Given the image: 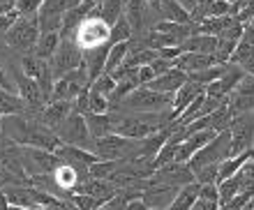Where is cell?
<instances>
[{"label": "cell", "mask_w": 254, "mask_h": 210, "mask_svg": "<svg viewBox=\"0 0 254 210\" xmlns=\"http://www.w3.org/2000/svg\"><path fill=\"white\" fill-rule=\"evenodd\" d=\"M0 132L9 143L21 146V148H42L56 153L63 146L54 129L42 125L37 118H28V115L0 118Z\"/></svg>", "instance_id": "6da1fadb"}, {"label": "cell", "mask_w": 254, "mask_h": 210, "mask_svg": "<svg viewBox=\"0 0 254 210\" xmlns=\"http://www.w3.org/2000/svg\"><path fill=\"white\" fill-rule=\"evenodd\" d=\"M171 104H174V95H164L148 86H141L121 104L118 111L125 108L132 113H171Z\"/></svg>", "instance_id": "7a4b0ae2"}, {"label": "cell", "mask_w": 254, "mask_h": 210, "mask_svg": "<svg viewBox=\"0 0 254 210\" xmlns=\"http://www.w3.org/2000/svg\"><path fill=\"white\" fill-rule=\"evenodd\" d=\"M40 37H42V30H40L37 14H28V16H19L14 28L5 35V44L16 49V51H23L26 55H30L35 51V47H37Z\"/></svg>", "instance_id": "3957f363"}, {"label": "cell", "mask_w": 254, "mask_h": 210, "mask_svg": "<svg viewBox=\"0 0 254 210\" xmlns=\"http://www.w3.org/2000/svg\"><path fill=\"white\" fill-rule=\"evenodd\" d=\"M139 143L141 141H132L125 136L118 134H109L100 141H95V155L100 159H109V162H125V159H134L139 155Z\"/></svg>", "instance_id": "277c9868"}, {"label": "cell", "mask_w": 254, "mask_h": 210, "mask_svg": "<svg viewBox=\"0 0 254 210\" xmlns=\"http://www.w3.org/2000/svg\"><path fill=\"white\" fill-rule=\"evenodd\" d=\"M56 134H58L61 143H65V146H76V148L90 150V153L95 150V141H93V136H90V132H88L86 115L76 113V111L69 113V118L56 129Z\"/></svg>", "instance_id": "5b68a950"}, {"label": "cell", "mask_w": 254, "mask_h": 210, "mask_svg": "<svg viewBox=\"0 0 254 210\" xmlns=\"http://www.w3.org/2000/svg\"><path fill=\"white\" fill-rule=\"evenodd\" d=\"M229 157H231V134H229V132H220V134L215 136L208 146H203L188 164L192 171H199V169H203V166H210V164H222L224 159H229Z\"/></svg>", "instance_id": "8992f818"}, {"label": "cell", "mask_w": 254, "mask_h": 210, "mask_svg": "<svg viewBox=\"0 0 254 210\" xmlns=\"http://www.w3.org/2000/svg\"><path fill=\"white\" fill-rule=\"evenodd\" d=\"M88 88H90V83H88V69H86V62H83L79 69L67 72L65 76H61V79L54 83L51 102H54V100H65V102L74 104V100Z\"/></svg>", "instance_id": "52a82bcc"}, {"label": "cell", "mask_w": 254, "mask_h": 210, "mask_svg": "<svg viewBox=\"0 0 254 210\" xmlns=\"http://www.w3.org/2000/svg\"><path fill=\"white\" fill-rule=\"evenodd\" d=\"M109 35H111V28H109L100 16H90V19H86L76 28L74 42H76L83 51H90V49L109 44Z\"/></svg>", "instance_id": "ba28073f"}, {"label": "cell", "mask_w": 254, "mask_h": 210, "mask_svg": "<svg viewBox=\"0 0 254 210\" xmlns=\"http://www.w3.org/2000/svg\"><path fill=\"white\" fill-rule=\"evenodd\" d=\"M229 134H231V157L252 150L254 148V111L236 115L231 127H229Z\"/></svg>", "instance_id": "9c48e42d"}, {"label": "cell", "mask_w": 254, "mask_h": 210, "mask_svg": "<svg viewBox=\"0 0 254 210\" xmlns=\"http://www.w3.org/2000/svg\"><path fill=\"white\" fill-rule=\"evenodd\" d=\"M81 65H83V49L74 42V37L63 40L61 42V49H58V53H56L54 60H51V72H54V79L58 81L61 76H65L67 72H72V69H79Z\"/></svg>", "instance_id": "30bf717a"}, {"label": "cell", "mask_w": 254, "mask_h": 210, "mask_svg": "<svg viewBox=\"0 0 254 210\" xmlns=\"http://www.w3.org/2000/svg\"><path fill=\"white\" fill-rule=\"evenodd\" d=\"M196 183L194 180V171L190 169V164L171 162L167 166H162L153 173L150 185H171V187H185V185Z\"/></svg>", "instance_id": "8fae6325"}, {"label": "cell", "mask_w": 254, "mask_h": 210, "mask_svg": "<svg viewBox=\"0 0 254 210\" xmlns=\"http://www.w3.org/2000/svg\"><path fill=\"white\" fill-rule=\"evenodd\" d=\"M63 19H65L63 0H44V5L37 12V21H40L42 33H61Z\"/></svg>", "instance_id": "7c38bea8"}, {"label": "cell", "mask_w": 254, "mask_h": 210, "mask_svg": "<svg viewBox=\"0 0 254 210\" xmlns=\"http://www.w3.org/2000/svg\"><path fill=\"white\" fill-rule=\"evenodd\" d=\"M181 187H171V185H150L148 190H143V204L150 210H167L174 204V199L178 197Z\"/></svg>", "instance_id": "4fadbf2b"}, {"label": "cell", "mask_w": 254, "mask_h": 210, "mask_svg": "<svg viewBox=\"0 0 254 210\" xmlns=\"http://www.w3.org/2000/svg\"><path fill=\"white\" fill-rule=\"evenodd\" d=\"M231 65H238V67L245 72V74L254 76V35L245 28V35L241 37L238 47H236L234 55H231Z\"/></svg>", "instance_id": "5bb4252c"}, {"label": "cell", "mask_w": 254, "mask_h": 210, "mask_svg": "<svg viewBox=\"0 0 254 210\" xmlns=\"http://www.w3.org/2000/svg\"><path fill=\"white\" fill-rule=\"evenodd\" d=\"M215 136L217 134H215L213 129H206V132H199V134L188 136L183 143H178V150H176V162L188 164L190 159H192V157L203 148V146H208V143L213 141Z\"/></svg>", "instance_id": "9a60e30c"}, {"label": "cell", "mask_w": 254, "mask_h": 210, "mask_svg": "<svg viewBox=\"0 0 254 210\" xmlns=\"http://www.w3.org/2000/svg\"><path fill=\"white\" fill-rule=\"evenodd\" d=\"M72 111H74V104L72 102H65V100H54V102H49L47 106H44V111H42V115L37 118V120L56 132V129L61 127L63 122L69 118V113H72Z\"/></svg>", "instance_id": "2e32d148"}, {"label": "cell", "mask_w": 254, "mask_h": 210, "mask_svg": "<svg viewBox=\"0 0 254 210\" xmlns=\"http://www.w3.org/2000/svg\"><path fill=\"white\" fill-rule=\"evenodd\" d=\"M109 51H111V44H104V47L83 51V62H86V69H88V83H95L104 72H107Z\"/></svg>", "instance_id": "e0dca14e"}, {"label": "cell", "mask_w": 254, "mask_h": 210, "mask_svg": "<svg viewBox=\"0 0 254 210\" xmlns=\"http://www.w3.org/2000/svg\"><path fill=\"white\" fill-rule=\"evenodd\" d=\"M5 197L9 201V206H19V208H28V210H40V204H37V190L30 187V185H9L5 187Z\"/></svg>", "instance_id": "ac0fdd59"}, {"label": "cell", "mask_w": 254, "mask_h": 210, "mask_svg": "<svg viewBox=\"0 0 254 210\" xmlns=\"http://www.w3.org/2000/svg\"><path fill=\"white\" fill-rule=\"evenodd\" d=\"M54 155L61 157V162L72 164V166H81V169H90L95 162H100V157L95 153H90V150L76 148V146H65V143L56 150Z\"/></svg>", "instance_id": "d6986e66"}, {"label": "cell", "mask_w": 254, "mask_h": 210, "mask_svg": "<svg viewBox=\"0 0 254 210\" xmlns=\"http://www.w3.org/2000/svg\"><path fill=\"white\" fill-rule=\"evenodd\" d=\"M215 65H220V62L215 60V55H206V53H181L178 58L174 60V67L183 69L185 74H194V72H201V69H208V67H215Z\"/></svg>", "instance_id": "ffe728a7"}, {"label": "cell", "mask_w": 254, "mask_h": 210, "mask_svg": "<svg viewBox=\"0 0 254 210\" xmlns=\"http://www.w3.org/2000/svg\"><path fill=\"white\" fill-rule=\"evenodd\" d=\"M185 83H188V74H185L183 69L174 67V69H169L167 74L157 76V79H155L148 88L157 90V93H164V95H176V93H178Z\"/></svg>", "instance_id": "44dd1931"}, {"label": "cell", "mask_w": 254, "mask_h": 210, "mask_svg": "<svg viewBox=\"0 0 254 210\" xmlns=\"http://www.w3.org/2000/svg\"><path fill=\"white\" fill-rule=\"evenodd\" d=\"M203 90H206L203 86H199V83H192L188 79V83H185V86H183V88L174 95V104H171V118H174V122L178 120V115H181L183 111H185V108H188L190 104H192L194 100H196V97L203 93Z\"/></svg>", "instance_id": "7402d4cb"}, {"label": "cell", "mask_w": 254, "mask_h": 210, "mask_svg": "<svg viewBox=\"0 0 254 210\" xmlns=\"http://www.w3.org/2000/svg\"><path fill=\"white\" fill-rule=\"evenodd\" d=\"M76 194H90V197H95L97 201H102V204L107 206L109 201L118 194V187H116L111 180H97V178H90L88 183L81 185Z\"/></svg>", "instance_id": "603a6c76"}, {"label": "cell", "mask_w": 254, "mask_h": 210, "mask_svg": "<svg viewBox=\"0 0 254 210\" xmlns=\"http://www.w3.org/2000/svg\"><path fill=\"white\" fill-rule=\"evenodd\" d=\"M88 132L93 136V141H100L104 136L114 134V115L111 113H88Z\"/></svg>", "instance_id": "cb8c5ba5"}, {"label": "cell", "mask_w": 254, "mask_h": 210, "mask_svg": "<svg viewBox=\"0 0 254 210\" xmlns=\"http://www.w3.org/2000/svg\"><path fill=\"white\" fill-rule=\"evenodd\" d=\"M146 12H148L146 0H127L125 19H127V23H129L134 35L143 33V28H146Z\"/></svg>", "instance_id": "d4e9b609"}, {"label": "cell", "mask_w": 254, "mask_h": 210, "mask_svg": "<svg viewBox=\"0 0 254 210\" xmlns=\"http://www.w3.org/2000/svg\"><path fill=\"white\" fill-rule=\"evenodd\" d=\"M61 42H63L61 33H42L33 55L40 58V60H54V55L58 53V49H61Z\"/></svg>", "instance_id": "484cf974"}, {"label": "cell", "mask_w": 254, "mask_h": 210, "mask_svg": "<svg viewBox=\"0 0 254 210\" xmlns=\"http://www.w3.org/2000/svg\"><path fill=\"white\" fill-rule=\"evenodd\" d=\"M234 23H238V19L236 16H213V19H203L196 26V33L201 35H210V37H220L224 30H229V28L234 26Z\"/></svg>", "instance_id": "4316f807"}, {"label": "cell", "mask_w": 254, "mask_h": 210, "mask_svg": "<svg viewBox=\"0 0 254 210\" xmlns=\"http://www.w3.org/2000/svg\"><path fill=\"white\" fill-rule=\"evenodd\" d=\"M162 21H174V23H192V14L181 7L178 0H162L160 2Z\"/></svg>", "instance_id": "83f0119b"}, {"label": "cell", "mask_w": 254, "mask_h": 210, "mask_svg": "<svg viewBox=\"0 0 254 210\" xmlns=\"http://www.w3.org/2000/svg\"><path fill=\"white\" fill-rule=\"evenodd\" d=\"M7 115H26V106L16 93L0 90V118H7Z\"/></svg>", "instance_id": "f1b7e54d"}, {"label": "cell", "mask_w": 254, "mask_h": 210, "mask_svg": "<svg viewBox=\"0 0 254 210\" xmlns=\"http://www.w3.org/2000/svg\"><path fill=\"white\" fill-rule=\"evenodd\" d=\"M125 5H127V0H104V5L100 7V19L109 28L116 26L125 16Z\"/></svg>", "instance_id": "f546056e"}, {"label": "cell", "mask_w": 254, "mask_h": 210, "mask_svg": "<svg viewBox=\"0 0 254 210\" xmlns=\"http://www.w3.org/2000/svg\"><path fill=\"white\" fill-rule=\"evenodd\" d=\"M199 190H201L199 183H192V185H185V187H181L178 197L174 199V204L169 206L167 210H192L194 201L199 199Z\"/></svg>", "instance_id": "4dcf8cb0"}, {"label": "cell", "mask_w": 254, "mask_h": 210, "mask_svg": "<svg viewBox=\"0 0 254 210\" xmlns=\"http://www.w3.org/2000/svg\"><path fill=\"white\" fill-rule=\"evenodd\" d=\"M129 49H132V42H121V44H114V47H111L109 58H107V74H114L116 69L127 60Z\"/></svg>", "instance_id": "1f68e13d"}, {"label": "cell", "mask_w": 254, "mask_h": 210, "mask_svg": "<svg viewBox=\"0 0 254 210\" xmlns=\"http://www.w3.org/2000/svg\"><path fill=\"white\" fill-rule=\"evenodd\" d=\"M224 69H227V65H215V67H208V69H201V72H194V74H190L188 79L192 83H199V86H210L213 81H217L222 74H224Z\"/></svg>", "instance_id": "d6a6232c"}, {"label": "cell", "mask_w": 254, "mask_h": 210, "mask_svg": "<svg viewBox=\"0 0 254 210\" xmlns=\"http://www.w3.org/2000/svg\"><path fill=\"white\" fill-rule=\"evenodd\" d=\"M121 162H109V159H100V162H95L90 166V178H97V180H111L114 173L118 171Z\"/></svg>", "instance_id": "836d02e7"}, {"label": "cell", "mask_w": 254, "mask_h": 210, "mask_svg": "<svg viewBox=\"0 0 254 210\" xmlns=\"http://www.w3.org/2000/svg\"><path fill=\"white\" fill-rule=\"evenodd\" d=\"M88 113H111V102L97 90L88 88Z\"/></svg>", "instance_id": "e575fe53"}, {"label": "cell", "mask_w": 254, "mask_h": 210, "mask_svg": "<svg viewBox=\"0 0 254 210\" xmlns=\"http://www.w3.org/2000/svg\"><path fill=\"white\" fill-rule=\"evenodd\" d=\"M132 28L127 23V19L123 16L116 26H111V35H109V44L114 47V44H121V42H132Z\"/></svg>", "instance_id": "d590c367"}, {"label": "cell", "mask_w": 254, "mask_h": 210, "mask_svg": "<svg viewBox=\"0 0 254 210\" xmlns=\"http://www.w3.org/2000/svg\"><path fill=\"white\" fill-rule=\"evenodd\" d=\"M194 180L199 185H217L220 183V164H210V166L194 171Z\"/></svg>", "instance_id": "8d00e7d4"}, {"label": "cell", "mask_w": 254, "mask_h": 210, "mask_svg": "<svg viewBox=\"0 0 254 210\" xmlns=\"http://www.w3.org/2000/svg\"><path fill=\"white\" fill-rule=\"evenodd\" d=\"M176 150H178V143H171V141H169L167 146H164V148L157 153V157L153 159L155 171L162 169V166H167V164H171V162H176Z\"/></svg>", "instance_id": "74e56055"}, {"label": "cell", "mask_w": 254, "mask_h": 210, "mask_svg": "<svg viewBox=\"0 0 254 210\" xmlns=\"http://www.w3.org/2000/svg\"><path fill=\"white\" fill-rule=\"evenodd\" d=\"M69 204H72L76 210H100L102 206H104L102 201H97L95 197H90V194H72Z\"/></svg>", "instance_id": "f35d334b"}, {"label": "cell", "mask_w": 254, "mask_h": 210, "mask_svg": "<svg viewBox=\"0 0 254 210\" xmlns=\"http://www.w3.org/2000/svg\"><path fill=\"white\" fill-rule=\"evenodd\" d=\"M116 86H118V81H116L111 74H107V72H104V74H102L95 83H90V88L97 90V93H102L104 97H111V95H114Z\"/></svg>", "instance_id": "ab89813d"}, {"label": "cell", "mask_w": 254, "mask_h": 210, "mask_svg": "<svg viewBox=\"0 0 254 210\" xmlns=\"http://www.w3.org/2000/svg\"><path fill=\"white\" fill-rule=\"evenodd\" d=\"M42 5H44V0H16V2H14V9H16L21 16H28V14L40 12Z\"/></svg>", "instance_id": "60d3db41"}, {"label": "cell", "mask_w": 254, "mask_h": 210, "mask_svg": "<svg viewBox=\"0 0 254 210\" xmlns=\"http://www.w3.org/2000/svg\"><path fill=\"white\" fill-rule=\"evenodd\" d=\"M19 16H21V14L16 12V9H12V12H7V14H2V16H0V35H2V37H5V35L14 28V23L19 21Z\"/></svg>", "instance_id": "b9f144b4"}, {"label": "cell", "mask_w": 254, "mask_h": 210, "mask_svg": "<svg viewBox=\"0 0 254 210\" xmlns=\"http://www.w3.org/2000/svg\"><path fill=\"white\" fill-rule=\"evenodd\" d=\"M136 79H139L141 86H150V83L157 79V74H155V69L150 67V65H143V67H139V74H136Z\"/></svg>", "instance_id": "7bdbcfd3"}, {"label": "cell", "mask_w": 254, "mask_h": 210, "mask_svg": "<svg viewBox=\"0 0 254 210\" xmlns=\"http://www.w3.org/2000/svg\"><path fill=\"white\" fill-rule=\"evenodd\" d=\"M199 197L201 199H208V201H220V190H217V185H201Z\"/></svg>", "instance_id": "ee69618b"}, {"label": "cell", "mask_w": 254, "mask_h": 210, "mask_svg": "<svg viewBox=\"0 0 254 210\" xmlns=\"http://www.w3.org/2000/svg\"><path fill=\"white\" fill-rule=\"evenodd\" d=\"M150 67L155 69V74L160 76V74H167L169 69H174V60H167V58H157V60L155 62H150Z\"/></svg>", "instance_id": "f6af8a7d"}, {"label": "cell", "mask_w": 254, "mask_h": 210, "mask_svg": "<svg viewBox=\"0 0 254 210\" xmlns=\"http://www.w3.org/2000/svg\"><path fill=\"white\" fill-rule=\"evenodd\" d=\"M192 210H222L220 201H208V199H196L192 206Z\"/></svg>", "instance_id": "bcb514c9"}, {"label": "cell", "mask_w": 254, "mask_h": 210, "mask_svg": "<svg viewBox=\"0 0 254 210\" xmlns=\"http://www.w3.org/2000/svg\"><path fill=\"white\" fill-rule=\"evenodd\" d=\"M0 90H7V93H16V83L7 76V72L0 67ZM19 95V93H16Z\"/></svg>", "instance_id": "7dc6e473"}, {"label": "cell", "mask_w": 254, "mask_h": 210, "mask_svg": "<svg viewBox=\"0 0 254 210\" xmlns=\"http://www.w3.org/2000/svg\"><path fill=\"white\" fill-rule=\"evenodd\" d=\"M12 180H14V176L2 166V162H0V187H2V185H12Z\"/></svg>", "instance_id": "c3c4849f"}, {"label": "cell", "mask_w": 254, "mask_h": 210, "mask_svg": "<svg viewBox=\"0 0 254 210\" xmlns=\"http://www.w3.org/2000/svg\"><path fill=\"white\" fill-rule=\"evenodd\" d=\"M127 210H150V208L143 204V199H134V201L127 204Z\"/></svg>", "instance_id": "681fc988"}, {"label": "cell", "mask_w": 254, "mask_h": 210, "mask_svg": "<svg viewBox=\"0 0 254 210\" xmlns=\"http://www.w3.org/2000/svg\"><path fill=\"white\" fill-rule=\"evenodd\" d=\"M86 2V0H63V7H65V12H69V9H76V7H81Z\"/></svg>", "instance_id": "f907efd6"}, {"label": "cell", "mask_w": 254, "mask_h": 210, "mask_svg": "<svg viewBox=\"0 0 254 210\" xmlns=\"http://www.w3.org/2000/svg\"><path fill=\"white\" fill-rule=\"evenodd\" d=\"M181 2V7H185L190 14H194V9H196V5H199V0H178Z\"/></svg>", "instance_id": "816d5d0a"}, {"label": "cell", "mask_w": 254, "mask_h": 210, "mask_svg": "<svg viewBox=\"0 0 254 210\" xmlns=\"http://www.w3.org/2000/svg\"><path fill=\"white\" fill-rule=\"evenodd\" d=\"M0 210H9V201H7L5 192L0 190Z\"/></svg>", "instance_id": "f5cc1de1"}, {"label": "cell", "mask_w": 254, "mask_h": 210, "mask_svg": "<svg viewBox=\"0 0 254 210\" xmlns=\"http://www.w3.org/2000/svg\"><path fill=\"white\" fill-rule=\"evenodd\" d=\"M160 2L162 0H146V5L150 7V9H155V12H160Z\"/></svg>", "instance_id": "db71d44e"}, {"label": "cell", "mask_w": 254, "mask_h": 210, "mask_svg": "<svg viewBox=\"0 0 254 210\" xmlns=\"http://www.w3.org/2000/svg\"><path fill=\"white\" fill-rule=\"evenodd\" d=\"M245 28H248L250 33H252V35H254V16H252V21H250V23H248V26H245Z\"/></svg>", "instance_id": "11a10c76"}, {"label": "cell", "mask_w": 254, "mask_h": 210, "mask_svg": "<svg viewBox=\"0 0 254 210\" xmlns=\"http://www.w3.org/2000/svg\"><path fill=\"white\" fill-rule=\"evenodd\" d=\"M222 210H227V208H222Z\"/></svg>", "instance_id": "9f6ffc18"}]
</instances>
